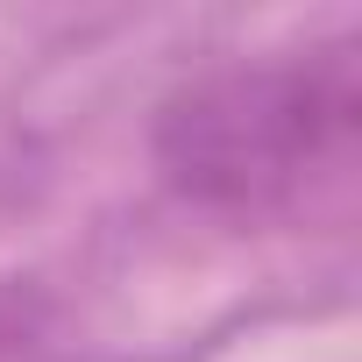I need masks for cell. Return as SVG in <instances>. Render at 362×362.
<instances>
[{"mask_svg": "<svg viewBox=\"0 0 362 362\" xmlns=\"http://www.w3.org/2000/svg\"><path fill=\"white\" fill-rule=\"evenodd\" d=\"M362 149V43L334 36L242 57L177 86L156 114V170L177 199L270 221L348 192Z\"/></svg>", "mask_w": 362, "mask_h": 362, "instance_id": "6da1fadb", "label": "cell"}]
</instances>
